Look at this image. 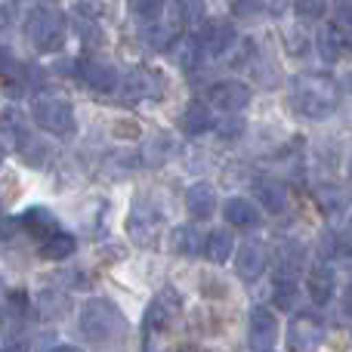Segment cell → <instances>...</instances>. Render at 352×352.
Returning a JSON list of instances; mask_svg holds the SVG:
<instances>
[{
  "label": "cell",
  "mask_w": 352,
  "mask_h": 352,
  "mask_svg": "<svg viewBox=\"0 0 352 352\" xmlns=\"http://www.w3.org/2000/svg\"><path fill=\"white\" fill-rule=\"evenodd\" d=\"M337 99H340V87H337V80L331 74L322 72L300 74L291 84V105L303 118H312V121L331 118V111L337 109Z\"/></svg>",
  "instance_id": "cell-1"
},
{
  "label": "cell",
  "mask_w": 352,
  "mask_h": 352,
  "mask_svg": "<svg viewBox=\"0 0 352 352\" xmlns=\"http://www.w3.org/2000/svg\"><path fill=\"white\" fill-rule=\"evenodd\" d=\"M65 16L56 6H34L25 16V37L37 53H59L65 47Z\"/></svg>",
  "instance_id": "cell-2"
},
{
  "label": "cell",
  "mask_w": 352,
  "mask_h": 352,
  "mask_svg": "<svg viewBox=\"0 0 352 352\" xmlns=\"http://www.w3.org/2000/svg\"><path fill=\"white\" fill-rule=\"evenodd\" d=\"M124 328H127L124 316L102 297L87 300L84 309H80V331H84V337L90 343H96V346H105V343L118 340V337L124 334Z\"/></svg>",
  "instance_id": "cell-3"
},
{
  "label": "cell",
  "mask_w": 352,
  "mask_h": 352,
  "mask_svg": "<svg viewBox=\"0 0 352 352\" xmlns=\"http://www.w3.org/2000/svg\"><path fill=\"white\" fill-rule=\"evenodd\" d=\"M31 118L37 121V127L53 136H74V130H78L74 105L56 93H41L31 99Z\"/></svg>",
  "instance_id": "cell-4"
},
{
  "label": "cell",
  "mask_w": 352,
  "mask_h": 352,
  "mask_svg": "<svg viewBox=\"0 0 352 352\" xmlns=\"http://www.w3.org/2000/svg\"><path fill=\"white\" fill-rule=\"evenodd\" d=\"M176 312H179V297H176L173 287H164V291L148 303L146 318H142V340H146V352H155V340L170 328Z\"/></svg>",
  "instance_id": "cell-5"
},
{
  "label": "cell",
  "mask_w": 352,
  "mask_h": 352,
  "mask_svg": "<svg viewBox=\"0 0 352 352\" xmlns=\"http://www.w3.org/2000/svg\"><path fill=\"white\" fill-rule=\"evenodd\" d=\"M161 226H164V217L161 210L152 204L148 198H136L133 210L127 217V232L136 244H155L161 235Z\"/></svg>",
  "instance_id": "cell-6"
},
{
  "label": "cell",
  "mask_w": 352,
  "mask_h": 352,
  "mask_svg": "<svg viewBox=\"0 0 352 352\" xmlns=\"http://www.w3.org/2000/svg\"><path fill=\"white\" fill-rule=\"evenodd\" d=\"M287 343L294 352H316L324 343V324L316 312H300L287 324Z\"/></svg>",
  "instance_id": "cell-7"
},
{
  "label": "cell",
  "mask_w": 352,
  "mask_h": 352,
  "mask_svg": "<svg viewBox=\"0 0 352 352\" xmlns=\"http://www.w3.org/2000/svg\"><path fill=\"white\" fill-rule=\"evenodd\" d=\"M235 41H238L235 28H232L229 22H223V19L207 22L204 28H201V34L192 37V43H195V50L201 53V59H217V56H223Z\"/></svg>",
  "instance_id": "cell-8"
},
{
  "label": "cell",
  "mask_w": 352,
  "mask_h": 352,
  "mask_svg": "<svg viewBox=\"0 0 352 352\" xmlns=\"http://www.w3.org/2000/svg\"><path fill=\"white\" fill-rule=\"evenodd\" d=\"M164 74L155 72V68H133V72L124 78V99L130 102H142V99H161L164 96Z\"/></svg>",
  "instance_id": "cell-9"
},
{
  "label": "cell",
  "mask_w": 352,
  "mask_h": 352,
  "mask_svg": "<svg viewBox=\"0 0 352 352\" xmlns=\"http://www.w3.org/2000/svg\"><path fill=\"white\" fill-rule=\"evenodd\" d=\"M254 99L248 84L241 80H217V84L207 90V102L219 111H244Z\"/></svg>",
  "instance_id": "cell-10"
},
{
  "label": "cell",
  "mask_w": 352,
  "mask_h": 352,
  "mask_svg": "<svg viewBox=\"0 0 352 352\" xmlns=\"http://www.w3.org/2000/svg\"><path fill=\"white\" fill-rule=\"evenodd\" d=\"M248 340L256 352H266L278 340V318H275L272 309H254L250 312V322H248Z\"/></svg>",
  "instance_id": "cell-11"
},
{
  "label": "cell",
  "mask_w": 352,
  "mask_h": 352,
  "mask_svg": "<svg viewBox=\"0 0 352 352\" xmlns=\"http://www.w3.org/2000/svg\"><path fill=\"white\" fill-rule=\"evenodd\" d=\"M28 142H31V136H28L25 118L19 115L16 109H6L3 115H0V148H3V152H22Z\"/></svg>",
  "instance_id": "cell-12"
},
{
  "label": "cell",
  "mask_w": 352,
  "mask_h": 352,
  "mask_svg": "<svg viewBox=\"0 0 352 352\" xmlns=\"http://www.w3.org/2000/svg\"><path fill=\"white\" fill-rule=\"evenodd\" d=\"M78 78L96 93H111L118 87V72L109 62H99V59L78 62Z\"/></svg>",
  "instance_id": "cell-13"
},
{
  "label": "cell",
  "mask_w": 352,
  "mask_h": 352,
  "mask_svg": "<svg viewBox=\"0 0 352 352\" xmlns=\"http://www.w3.org/2000/svg\"><path fill=\"white\" fill-rule=\"evenodd\" d=\"M254 192H256L260 207L266 213H272V217H278V213H285L287 207H291V195H287V188L281 186V182H275V179H256Z\"/></svg>",
  "instance_id": "cell-14"
},
{
  "label": "cell",
  "mask_w": 352,
  "mask_h": 352,
  "mask_svg": "<svg viewBox=\"0 0 352 352\" xmlns=\"http://www.w3.org/2000/svg\"><path fill=\"white\" fill-rule=\"evenodd\" d=\"M235 269L241 278L254 281L263 275V269H266V248H263L260 241H244L241 248H238V260H235Z\"/></svg>",
  "instance_id": "cell-15"
},
{
  "label": "cell",
  "mask_w": 352,
  "mask_h": 352,
  "mask_svg": "<svg viewBox=\"0 0 352 352\" xmlns=\"http://www.w3.org/2000/svg\"><path fill=\"white\" fill-rule=\"evenodd\" d=\"M223 217H226V223L235 226V229H254V226L260 223V210H256V204L248 198H229L223 204Z\"/></svg>",
  "instance_id": "cell-16"
},
{
  "label": "cell",
  "mask_w": 352,
  "mask_h": 352,
  "mask_svg": "<svg viewBox=\"0 0 352 352\" xmlns=\"http://www.w3.org/2000/svg\"><path fill=\"white\" fill-rule=\"evenodd\" d=\"M78 250V241H74V235H68V232H50L47 238L41 241V260H47V263H59V260H68V256Z\"/></svg>",
  "instance_id": "cell-17"
},
{
  "label": "cell",
  "mask_w": 352,
  "mask_h": 352,
  "mask_svg": "<svg viewBox=\"0 0 352 352\" xmlns=\"http://www.w3.org/2000/svg\"><path fill=\"white\" fill-rule=\"evenodd\" d=\"M334 287H337V275L331 266H316L309 272V281H306V291H309V300L318 306H324L331 297H334Z\"/></svg>",
  "instance_id": "cell-18"
},
{
  "label": "cell",
  "mask_w": 352,
  "mask_h": 352,
  "mask_svg": "<svg viewBox=\"0 0 352 352\" xmlns=\"http://www.w3.org/2000/svg\"><path fill=\"white\" fill-rule=\"evenodd\" d=\"M213 207H217V195L207 182H195L186 192V210L192 213L195 219H207L213 217Z\"/></svg>",
  "instance_id": "cell-19"
},
{
  "label": "cell",
  "mask_w": 352,
  "mask_h": 352,
  "mask_svg": "<svg viewBox=\"0 0 352 352\" xmlns=\"http://www.w3.org/2000/svg\"><path fill=\"white\" fill-rule=\"evenodd\" d=\"M210 121H213V115L207 111L204 102H188L179 115V130L186 136H201L210 130Z\"/></svg>",
  "instance_id": "cell-20"
},
{
  "label": "cell",
  "mask_w": 352,
  "mask_h": 352,
  "mask_svg": "<svg viewBox=\"0 0 352 352\" xmlns=\"http://www.w3.org/2000/svg\"><path fill=\"white\" fill-rule=\"evenodd\" d=\"M22 229L28 232L31 238H47L50 232H56V217L47 210V207H28V210L19 217Z\"/></svg>",
  "instance_id": "cell-21"
},
{
  "label": "cell",
  "mask_w": 352,
  "mask_h": 352,
  "mask_svg": "<svg viewBox=\"0 0 352 352\" xmlns=\"http://www.w3.org/2000/svg\"><path fill=\"white\" fill-rule=\"evenodd\" d=\"M173 25H167L164 19H148V22H142V31H140V37H142V43L146 47H152V50H164V47H170V41H173Z\"/></svg>",
  "instance_id": "cell-22"
},
{
  "label": "cell",
  "mask_w": 352,
  "mask_h": 352,
  "mask_svg": "<svg viewBox=\"0 0 352 352\" xmlns=\"http://www.w3.org/2000/svg\"><path fill=\"white\" fill-rule=\"evenodd\" d=\"M232 250H235V238H232L226 229H213L210 235H207L204 254L210 263H226L232 256Z\"/></svg>",
  "instance_id": "cell-23"
},
{
  "label": "cell",
  "mask_w": 352,
  "mask_h": 352,
  "mask_svg": "<svg viewBox=\"0 0 352 352\" xmlns=\"http://www.w3.org/2000/svg\"><path fill=\"white\" fill-rule=\"evenodd\" d=\"M173 250L179 256H195L204 250V244H201V232L195 229V226H179V229L173 232Z\"/></svg>",
  "instance_id": "cell-24"
},
{
  "label": "cell",
  "mask_w": 352,
  "mask_h": 352,
  "mask_svg": "<svg viewBox=\"0 0 352 352\" xmlns=\"http://www.w3.org/2000/svg\"><path fill=\"white\" fill-rule=\"evenodd\" d=\"M210 130H217V136L223 140H238L244 133V118L238 111H223V118L210 121Z\"/></svg>",
  "instance_id": "cell-25"
},
{
  "label": "cell",
  "mask_w": 352,
  "mask_h": 352,
  "mask_svg": "<svg viewBox=\"0 0 352 352\" xmlns=\"http://www.w3.org/2000/svg\"><path fill=\"white\" fill-rule=\"evenodd\" d=\"M204 0H176V19L186 28H195V25L204 22Z\"/></svg>",
  "instance_id": "cell-26"
},
{
  "label": "cell",
  "mask_w": 352,
  "mask_h": 352,
  "mask_svg": "<svg viewBox=\"0 0 352 352\" xmlns=\"http://www.w3.org/2000/svg\"><path fill=\"white\" fill-rule=\"evenodd\" d=\"M316 43H318V53L324 56L328 62H337V56H340V50H343V37L337 34V28H322L318 31V37H316Z\"/></svg>",
  "instance_id": "cell-27"
},
{
  "label": "cell",
  "mask_w": 352,
  "mask_h": 352,
  "mask_svg": "<svg viewBox=\"0 0 352 352\" xmlns=\"http://www.w3.org/2000/svg\"><path fill=\"white\" fill-rule=\"evenodd\" d=\"M297 303V285H294L291 275H278L275 278V306H281V309H291V306Z\"/></svg>",
  "instance_id": "cell-28"
},
{
  "label": "cell",
  "mask_w": 352,
  "mask_h": 352,
  "mask_svg": "<svg viewBox=\"0 0 352 352\" xmlns=\"http://www.w3.org/2000/svg\"><path fill=\"white\" fill-rule=\"evenodd\" d=\"M309 47H312V37L306 34L300 25H294V28L285 34V50H287L291 56H303Z\"/></svg>",
  "instance_id": "cell-29"
},
{
  "label": "cell",
  "mask_w": 352,
  "mask_h": 352,
  "mask_svg": "<svg viewBox=\"0 0 352 352\" xmlns=\"http://www.w3.org/2000/svg\"><path fill=\"white\" fill-rule=\"evenodd\" d=\"M318 198H322L324 210H328L331 217H337V213H343V207L349 204V195H346V192H340V195H337V188H334V186H324L322 192H318Z\"/></svg>",
  "instance_id": "cell-30"
},
{
  "label": "cell",
  "mask_w": 352,
  "mask_h": 352,
  "mask_svg": "<svg viewBox=\"0 0 352 352\" xmlns=\"http://www.w3.org/2000/svg\"><path fill=\"white\" fill-rule=\"evenodd\" d=\"M130 12H133L136 19H142V22L158 19L161 12H164V0H130Z\"/></svg>",
  "instance_id": "cell-31"
},
{
  "label": "cell",
  "mask_w": 352,
  "mask_h": 352,
  "mask_svg": "<svg viewBox=\"0 0 352 352\" xmlns=\"http://www.w3.org/2000/svg\"><path fill=\"white\" fill-rule=\"evenodd\" d=\"M294 10L303 19H318L324 12V0H294Z\"/></svg>",
  "instance_id": "cell-32"
},
{
  "label": "cell",
  "mask_w": 352,
  "mask_h": 352,
  "mask_svg": "<svg viewBox=\"0 0 352 352\" xmlns=\"http://www.w3.org/2000/svg\"><path fill=\"white\" fill-rule=\"evenodd\" d=\"M287 6H291V0H260V12H266V16H285Z\"/></svg>",
  "instance_id": "cell-33"
},
{
  "label": "cell",
  "mask_w": 352,
  "mask_h": 352,
  "mask_svg": "<svg viewBox=\"0 0 352 352\" xmlns=\"http://www.w3.org/2000/svg\"><path fill=\"white\" fill-rule=\"evenodd\" d=\"M340 22H346V25H352V0H346V3L340 6Z\"/></svg>",
  "instance_id": "cell-34"
},
{
  "label": "cell",
  "mask_w": 352,
  "mask_h": 352,
  "mask_svg": "<svg viewBox=\"0 0 352 352\" xmlns=\"http://www.w3.org/2000/svg\"><path fill=\"white\" fill-rule=\"evenodd\" d=\"M53 352H84V349H78V346H68V343H65V346H56Z\"/></svg>",
  "instance_id": "cell-35"
},
{
  "label": "cell",
  "mask_w": 352,
  "mask_h": 352,
  "mask_svg": "<svg viewBox=\"0 0 352 352\" xmlns=\"http://www.w3.org/2000/svg\"><path fill=\"white\" fill-rule=\"evenodd\" d=\"M0 352H22V349H0Z\"/></svg>",
  "instance_id": "cell-36"
},
{
  "label": "cell",
  "mask_w": 352,
  "mask_h": 352,
  "mask_svg": "<svg viewBox=\"0 0 352 352\" xmlns=\"http://www.w3.org/2000/svg\"><path fill=\"white\" fill-rule=\"evenodd\" d=\"M346 80H349V84H352V74H349V78H346ZM349 90H352V87H349Z\"/></svg>",
  "instance_id": "cell-37"
},
{
  "label": "cell",
  "mask_w": 352,
  "mask_h": 352,
  "mask_svg": "<svg viewBox=\"0 0 352 352\" xmlns=\"http://www.w3.org/2000/svg\"><path fill=\"white\" fill-rule=\"evenodd\" d=\"M266 352H269V349H266Z\"/></svg>",
  "instance_id": "cell-38"
}]
</instances>
